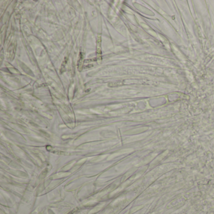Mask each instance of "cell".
I'll return each instance as SVG.
<instances>
[{"mask_svg":"<svg viewBox=\"0 0 214 214\" xmlns=\"http://www.w3.org/2000/svg\"><path fill=\"white\" fill-rule=\"evenodd\" d=\"M82 67H83V55H82V53L80 54V59L78 62V70L81 71L82 70Z\"/></svg>","mask_w":214,"mask_h":214,"instance_id":"7a4b0ae2","label":"cell"},{"mask_svg":"<svg viewBox=\"0 0 214 214\" xmlns=\"http://www.w3.org/2000/svg\"><path fill=\"white\" fill-rule=\"evenodd\" d=\"M121 85V81H117L116 82H112V83H109L108 84L109 87H118Z\"/></svg>","mask_w":214,"mask_h":214,"instance_id":"3957f363","label":"cell"},{"mask_svg":"<svg viewBox=\"0 0 214 214\" xmlns=\"http://www.w3.org/2000/svg\"><path fill=\"white\" fill-rule=\"evenodd\" d=\"M101 43V38L100 36H99L97 40V57L99 60H101V54H102Z\"/></svg>","mask_w":214,"mask_h":214,"instance_id":"6da1fadb","label":"cell"}]
</instances>
